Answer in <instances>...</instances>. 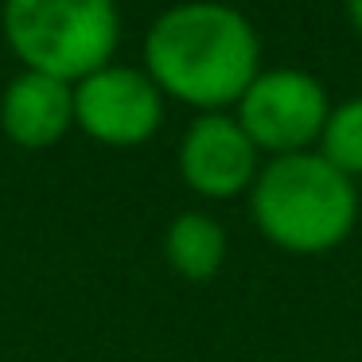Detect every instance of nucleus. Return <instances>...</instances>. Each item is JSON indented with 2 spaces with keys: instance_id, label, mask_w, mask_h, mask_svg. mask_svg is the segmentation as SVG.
I'll return each mask as SVG.
<instances>
[{
  "instance_id": "nucleus-1",
  "label": "nucleus",
  "mask_w": 362,
  "mask_h": 362,
  "mask_svg": "<svg viewBox=\"0 0 362 362\" xmlns=\"http://www.w3.org/2000/svg\"><path fill=\"white\" fill-rule=\"evenodd\" d=\"M261 71V43L245 12L222 0H183L164 8L144 35V74L164 98L199 113L238 105Z\"/></svg>"
},
{
  "instance_id": "nucleus-2",
  "label": "nucleus",
  "mask_w": 362,
  "mask_h": 362,
  "mask_svg": "<svg viewBox=\"0 0 362 362\" xmlns=\"http://www.w3.org/2000/svg\"><path fill=\"white\" fill-rule=\"evenodd\" d=\"M250 214L265 242L284 253H327L358 222V187L320 152L273 156L250 187Z\"/></svg>"
},
{
  "instance_id": "nucleus-3",
  "label": "nucleus",
  "mask_w": 362,
  "mask_h": 362,
  "mask_svg": "<svg viewBox=\"0 0 362 362\" xmlns=\"http://www.w3.org/2000/svg\"><path fill=\"white\" fill-rule=\"evenodd\" d=\"M0 28L24 71L71 86L110 66L121 43L117 0H4Z\"/></svg>"
},
{
  "instance_id": "nucleus-4",
  "label": "nucleus",
  "mask_w": 362,
  "mask_h": 362,
  "mask_svg": "<svg viewBox=\"0 0 362 362\" xmlns=\"http://www.w3.org/2000/svg\"><path fill=\"white\" fill-rule=\"evenodd\" d=\"M331 113L327 90L315 74L296 66H261L257 78L238 98V125L253 141L257 152L292 156L312 152Z\"/></svg>"
},
{
  "instance_id": "nucleus-5",
  "label": "nucleus",
  "mask_w": 362,
  "mask_h": 362,
  "mask_svg": "<svg viewBox=\"0 0 362 362\" xmlns=\"http://www.w3.org/2000/svg\"><path fill=\"white\" fill-rule=\"evenodd\" d=\"M74 125L98 144L136 148L164 125V94L141 66H102L74 82Z\"/></svg>"
},
{
  "instance_id": "nucleus-6",
  "label": "nucleus",
  "mask_w": 362,
  "mask_h": 362,
  "mask_svg": "<svg viewBox=\"0 0 362 362\" xmlns=\"http://www.w3.org/2000/svg\"><path fill=\"white\" fill-rule=\"evenodd\" d=\"M261 152L234 113H199L180 141V175L203 199H234L253 187Z\"/></svg>"
},
{
  "instance_id": "nucleus-7",
  "label": "nucleus",
  "mask_w": 362,
  "mask_h": 362,
  "mask_svg": "<svg viewBox=\"0 0 362 362\" xmlns=\"http://www.w3.org/2000/svg\"><path fill=\"white\" fill-rule=\"evenodd\" d=\"M0 129L20 148H51L74 129V86L24 71L0 94Z\"/></svg>"
},
{
  "instance_id": "nucleus-8",
  "label": "nucleus",
  "mask_w": 362,
  "mask_h": 362,
  "mask_svg": "<svg viewBox=\"0 0 362 362\" xmlns=\"http://www.w3.org/2000/svg\"><path fill=\"white\" fill-rule=\"evenodd\" d=\"M164 257L183 281H211L226 261V230L203 211H183L164 230Z\"/></svg>"
},
{
  "instance_id": "nucleus-9",
  "label": "nucleus",
  "mask_w": 362,
  "mask_h": 362,
  "mask_svg": "<svg viewBox=\"0 0 362 362\" xmlns=\"http://www.w3.org/2000/svg\"><path fill=\"white\" fill-rule=\"evenodd\" d=\"M315 152L343 175L358 180L362 175V98H346V102L331 105L323 133L315 141Z\"/></svg>"
},
{
  "instance_id": "nucleus-10",
  "label": "nucleus",
  "mask_w": 362,
  "mask_h": 362,
  "mask_svg": "<svg viewBox=\"0 0 362 362\" xmlns=\"http://www.w3.org/2000/svg\"><path fill=\"white\" fill-rule=\"evenodd\" d=\"M346 20H351V28L362 35V0H346Z\"/></svg>"
}]
</instances>
